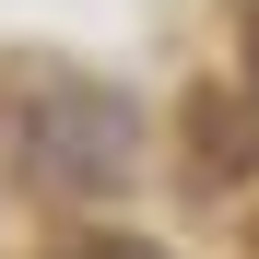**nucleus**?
I'll return each mask as SVG.
<instances>
[{"instance_id": "nucleus-1", "label": "nucleus", "mask_w": 259, "mask_h": 259, "mask_svg": "<svg viewBox=\"0 0 259 259\" xmlns=\"http://www.w3.org/2000/svg\"><path fill=\"white\" fill-rule=\"evenodd\" d=\"M0 153H12V177L48 189V200H106V189H130L142 118H130V95H106V82H82V71H35V82L0 95Z\"/></svg>"}, {"instance_id": "nucleus-2", "label": "nucleus", "mask_w": 259, "mask_h": 259, "mask_svg": "<svg viewBox=\"0 0 259 259\" xmlns=\"http://www.w3.org/2000/svg\"><path fill=\"white\" fill-rule=\"evenodd\" d=\"M189 130H200V177H212V189L259 165V118H236L224 95H200V106H189Z\"/></svg>"}, {"instance_id": "nucleus-3", "label": "nucleus", "mask_w": 259, "mask_h": 259, "mask_svg": "<svg viewBox=\"0 0 259 259\" xmlns=\"http://www.w3.org/2000/svg\"><path fill=\"white\" fill-rule=\"evenodd\" d=\"M48 259H165L153 236H71V247H48Z\"/></svg>"}, {"instance_id": "nucleus-4", "label": "nucleus", "mask_w": 259, "mask_h": 259, "mask_svg": "<svg viewBox=\"0 0 259 259\" xmlns=\"http://www.w3.org/2000/svg\"><path fill=\"white\" fill-rule=\"evenodd\" d=\"M236 24H247V118H259V0H236Z\"/></svg>"}]
</instances>
